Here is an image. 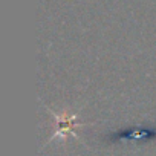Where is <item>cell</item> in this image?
I'll list each match as a JSON object with an SVG mask.
<instances>
[{"mask_svg": "<svg viewBox=\"0 0 156 156\" xmlns=\"http://www.w3.org/2000/svg\"><path fill=\"white\" fill-rule=\"evenodd\" d=\"M151 139L156 138V127H132L127 130H119L110 136L112 141L118 139Z\"/></svg>", "mask_w": 156, "mask_h": 156, "instance_id": "obj_1", "label": "cell"}]
</instances>
